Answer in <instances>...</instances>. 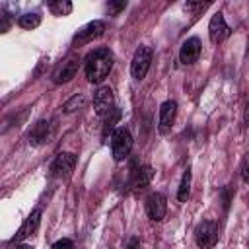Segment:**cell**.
I'll list each match as a JSON object with an SVG mask.
<instances>
[{"label": "cell", "mask_w": 249, "mask_h": 249, "mask_svg": "<svg viewBox=\"0 0 249 249\" xmlns=\"http://www.w3.org/2000/svg\"><path fill=\"white\" fill-rule=\"evenodd\" d=\"M113 68V53L105 47H99L95 51H91L86 60H84V70H86V78L93 84L101 82L107 78V74Z\"/></svg>", "instance_id": "6da1fadb"}, {"label": "cell", "mask_w": 249, "mask_h": 249, "mask_svg": "<svg viewBox=\"0 0 249 249\" xmlns=\"http://www.w3.org/2000/svg\"><path fill=\"white\" fill-rule=\"evenodd\" d=\"M132 150V134L128 128L121 126L113 132L111 136V152H113V160L115 161H124L128 158Z\"/></svg>", "instance_id": "7a4b0ae2"}, {"label": "cell", "mask_w": 249, "mask_h": 249, "mask_svg": "<svg viewBox=\"0 0 249 249\" xmlns=\"http://www.w3.org/2000/svg\"><path fill=\"white\" fill-rule=\"evenodd\" d=\"M195 241L200 249H212L218 241V224L212 220H204L195 230Z\"/></svg>", "instance_id": "3957f363"}, {"label": "cell", "mask_w": 249, "mask_h": 249, "mask_svg": "<svg viewBox=\"0 0 249 249\" xmlns=\"http://www.w3.org/2000/svg\"><path fill=\"white\" fill-rule=\"evenodd\" d=\"M150 62H152V49L150 47H138L134 56H132V62H130V72H132V78L134 80H144V76L148 74L150 70Z\"/></svg>", "instance_id": "277c9868"}, {"label": "cell", "mask_w": 249, "mask_h": 249, "mask_svg": "<svg viewBox=\"0 0 249 249\" xmlns=\"http://www.w3.org/2000/svg\"><path fill=\"white\" fill-rule=\"evenodd\" d=\"M93 109H95V115H99V117H105L115 109V95H113V89L109 86H101L95 89Z\"/></svg>", "instance_id": "5b68a950"}, {"label": "cell", "mask_w": 249, "mask_h": 249, "mask_svg": "<svg viewBox=\"0 0 249 249\" xmlns=\"http://www.w3.org/2000/svg\"><path fill=\"white\" fill-rule=\"evenodd\" d=\"M165 212H167V200L161 193H152L148 198H146V214L150 220L154 222H161L165 218Z\"/></svg>", "instance_id": "8992f818"}, {"label": "cell", "mask_w": 249, "mask_h": 249, "mask_svg": "<svg viewBox=\"0 0 249 249\" xmlns=\"http://www.w3.org/2000/svg\"><path fill=\"white\" fill-rule=\"evenodd\" d=\"M230 33H231V29H230V25L226 23L224 16H222L220 12L214 14L212 19H210V23H208V37H210V41H212L214 45H218V43L226 41V39L230 37Z\"/></svg>", "instance_id": "52a82bcc"}, {"label": "cell", "mask_w": 249, "mask_h": 249, "mask_svg": "<svg viewBox=\"0 0 249 249\" xmlns=\"http://www.w3.org/2000/svg\"><path fill=\"white\" fill-rule=\"evenodd\" d=\"M105 31V23L101 19H95V21H89L88 25H84L76 35H74V45H86L97 37H101Z\"/></svg>", "instance_id": "ba28073f"}, {"label": "cell", "mask_w": 249, "mask_h": 249, "mask_svg": "<svg viewBox=\"0 0 249 249\" xmlns=\"http://www.w3.org/2000/svg\"><path fill=\"white\" fill-rule=\"evenodd\" d=\"M78 68H80V58H78V56H70V58H66V60L53 72V82H54V84L70 82V80L76 76Z\"/></svg>", "instance_id": "9c48e42d"}, {"label": "cell", "mask_w": 249, "mask_h": 249, "mask_svg": "<svg viewBox=\"0 0 249 249\" xmlns=\"http://www.w3.org/2000/svg\"><path fill=\"white\" fill-rule=\"evenodd\" d=\"M74 165H76V156L70 154V152H60L54 158V161L51 165V171H53L54 177H68L72 173Z\"/></svg>", "instance_id": "30bf717a"}, {"label": "cell", "mask_w": 249, "mask_h": 249, "mask_svg": "<svg viewBox=\"0 0 249 249\" xmlns=\"http://www.w3.org/2000/svg\"><path fill=\"white\" fill-rule=\"evenodd\" d=\"M39 224H41V210H39V208H35V210L25 218V222L21 224V228L18 230V233L12 237V241H14V243H18V241L27 239L29 235H33V233L37 231Z\"/></svg>", "instance_id": "8fae6325"}, {"label": "cell", "mask_w": 249, "mask_h": 249, "mask_svg": "<svg viewBox=\"0 0 249 249\" xmlns=\"http://www.w3.org/2000/svg\"><path fill=\"white\" fill-rule=\"evenodd\" d=\"M175 113H177V103L175 101H165L160 107V123H158V130L161 134H167L173 126L175 121Z\"/></svg>", "instance_id": "7c38bea8"}, {"label": "cell", "mask_w": 249, "mask_h": 249, "mask_svg": "<svg viewBox=\"0 0 249 249\" xmlns=\"http://www.w3.org/2000/svg\"><path fill=\"white\" fill-rule=\"evenodd\" d=\"M200 41H198V37H191V39H187L183 45H181V51H179V60L183 62V64H193V62H196L198 60V56H200Z\"/></svg>", "instance_id": "4fadbf2b"}, {"label": "cell", "mask_w": 249, "mask_h": 249, "mask_svg": "<svg viewBox=\"0 0 249 249\" xmlns=\"http://www.w3.org/2000/svg\"><path fill=\"white\" fill-rule=\"evenodd\" d=\"M154 179V169L150 165H140V167H134L130 171V181L128 185L132 189H144L146 185H150Z\"/></svg>", "instance_id": "5bb4252c"}, {"label": "cell", "mask_w": 249, "mask_h": 249, "mask_svg": "<svg viewBox=\"0 0 249 249\" xmlns=\"http://www.w3.org/2000/svg\"><path fill=\"white\" fill-rule=\"evenodd\" d=\"M49 130H51L49 121H39V123L31 128V132H29V142H31L33 146L43 144V142L47 140V136H49Z\"/></svg>", "instance_id": "9a60e30c"}, {"label": "cell", "mask_w": 249, "mask_h": 249, "mask_svg": "<svg viewBox=\"0 0 249 249\" xmlns=\"http://www.w3.org/2000/svg\"><path fill=\"white\" fill-rule=\"evenodd\" d=\"M189 193H191V171L185 169L183 177H181V183H179V189H177V198L179 202H185L189 198Z\"/></svg>", "instance_id": "2e32d148"}, {"label": "cell", "mask_w": 249, "mask_h": 249, "mask_svg": "<svg viewBox=\"0 0 249 249\" xmlns=\"http://www.w3.org/2000/svg\"><path fill=\"white\" fill-rule=\"evenodd\" d=\"M49 10L54 14V16H68L72 12V4L66 2V0H56V2H51L49 4Z\"/></svg>", "instance_id": "e0dca14e"}, {"label": "cell", "mask_w": 249, "mask_h": 249, "mask_svg": "<svg viewBox=\"0 0 249 249\" xmlns=\"http://www.w3.org/2000/svg\"><path fill=\"white\" fill-rule=\"evenodd\" d=\"M41 23V16L39 14H23L19 16V27L23 29H35Z\"/></svg>", "instance_id": "ac0fdd59"}, {"label": "cell", "mask_w": 249, "mask_h": 249, "mask_svg": "<svg viewBox=\"0 0 249 249\" xmlns=\"http://www.w3.org/2000/svg\"><path fill=\"white\" fill-rule=\"evenodd\" d=\"M121 121V111L115 107L111 113H109V117H107V121H105V124H103V138H107V134L115 128V124Z\"/></svg>", "instance_id": "d6986e66"}, {"label": "cell", "mask_w": 249, "mask_h": 249, "mask_svg": "<svg viewBox=\"0 0 249 249\" xmlns=\"http://www.w3.org/2000/svg\"><path fill=\"white\" fill-rule=\"evenodd\" d=\"M84 101H86L84 93H78V95H74V97H72L68 103H64V111H66V113H72V111L80 109V107L84 105Z\"/></svg>", "instance_id": "ffe728a7"}, {"label": "cell", "mask_w": 249, "mask_h": 249, "mask_svg": "<svg viewBox=\"0 0 249 249\" xmlns=\"http://www.w3.org/2000/svg\"><path fill=\"white\" fill-rule=\"evenodd\" d=\"M53 249H76V247H74V243H72L70 239H58V241L53 245Z\"/></svg>", "instance_id": "44dd1931"}, {"label": "cell", "mask_w": 249, "mask_h": 249, "mask_svg": "<svg viewBox=\"0 0 249 249\" xmlns=\"http://www.w3.org/2000/svg\"><path fill=\"white\" fill-rule=\"evenodd\" d=\"M124 6H126V2H117V4L109 2V4H107V10H109L111 14H117V12H119V10H123Z\"/></svg>", "instance_id": "7402d4cb"}, {"label": "cell", "mask_w": 249, "mask_h": 249, "mask_svg": "<svg viewBox=\"0 0 249 249\" xmlns=\"http://www.w3.org/2000/svg\"><path fill=\"white\" fill-rule=\"evenodd\" d=\"M126 249H140V239L138 237H130L126 243Z\"/></svg>", "instance_id": "603a6c76"}, {"label": "cell", "mask_w": 249, "mask_h": 249, "mask_svg": "<svg viewBox=\"0 0 249 249\" xmlns=\"http://www.w3.org/2000/svg\"><path fill=\"white\" fill-rule=\"evenodd\" d=\"M241 177H243V181H247V165H245V160H243V165H241Z\"/></svg>", "instance_id": "cb8c5ba5"}, {"label": "cell", "mask_w": 249, "mask_h": 249, "mask_svg": "<svg viewBox=\"0 0 249 249\" xmlns=\"http://www.w3.org/2000/svg\"><path fill=\"white\" fill-rule=\"evenodd\" d=\"M16 249H31L29 245H19V247H16Z\"/></svg>", "instance_id": "d4e9b609"}]
</instances>
